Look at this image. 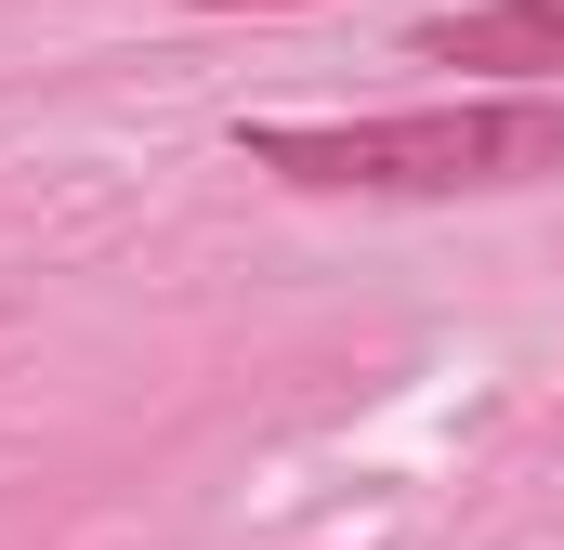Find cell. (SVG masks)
I'll return each mask as SVG.
<instances>
[{"instance_id":"cell-1","label":"cell","mask_w":564,"mask_h":550,"mask_svg":"<svg viewBox=\"0 0 564 550\" xmlns=\"http://www.w3.org/2000/svg\"><path fill=\"white\" fill-rule=\"evenodd\" d=\"M237 157L315 197H499L564 170V92H486V106H408V119H263L237 132Z\"/></svg>"},{"instance_id":"cell-2","label":"cell","mask_w":564,"mask_h":550,"mask_svg":"<svg viewBox=\"0 0 564 550\" xmlns=\"http://www.w3.org/2000/svg\"><path fill=\"white\" fill-rule=\"evenodd\" d=\"M433 66H512V79H564V0H486V13H433Z\"/></svg>"},{"instance_id":"cell-3","label":"cell","mask_w":564,"mask_h":550,"mask_svg":"<svg viewBox=\"0 0 564 550\" xmlns=\"http://www.w3.org/2000/svg\"><path fill=\"white\" fill-rule=\"evenodd\" d=\"M197 13H237V0H197Z\"/></svg>"}]
</instances>
